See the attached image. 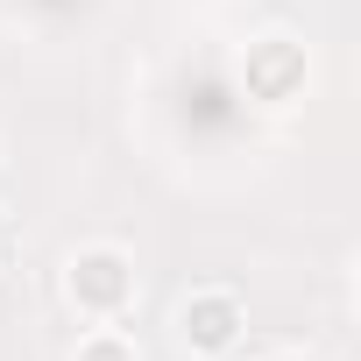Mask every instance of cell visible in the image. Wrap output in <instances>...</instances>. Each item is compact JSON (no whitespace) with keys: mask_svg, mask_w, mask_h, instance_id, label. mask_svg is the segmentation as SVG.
Segmentation results:
<instances>
[{"mask_svg":"<svg viewBox=\"0 0 361 361\" xmlns=\"http://www.w3.org/2000/svg\"><path fill=\"white\" fill-rule=\"evenodd\" d=\"M241 333H248V312H241V298H234V290H220V283H206V290H192L185 305H177V340H185L199 361L234 354V347H241Z\"/></svg>","mask_w":361,"mask_h":361,"instance_id":"7a4b0ae2","label":"cell"},{"mask_svg":"<svg viewBox=\"0 0 361 361\" xmlns=\"http://www.w3.org/2000/svg\"><path fill=\"white\" fill-rule=\"evenodd\" d=\"M71 361H142V347H135V333H121L114 319H99V326H85V333H78Z\"/></svg>","mask_w":361,"mask_h":361,"instance_id":"3957f363","label":"cell"},{"mask_svg":"<svg viewBox=\"0 0 361 361\" xmlns=\"http://www.w3.org/2000/svg\"><path fill=\"white\" fill-rule=\"evenodd\" d=\"M64 298H71V312H78L85 326L121 319V312L135 305V262H128V248H114V241L78 248V255L64 262Z\"/></svg>","mask_w":361,"mask_h":361,"instance_id":"6da1fadb","label":"cell"},{"mask_svg":"<svg viewBox=\"0 0 361 361\" xmlns=\"http://www.w3.org/2000/svg\"><path fill=\"white\" fill-rule=\"evenodd\" d=\"M269 361H305V354H269Z\"/></svg>","mask_w":361,"mask_h":361,"instance_id":"277c9868","label":"cell"}]
</instances>
